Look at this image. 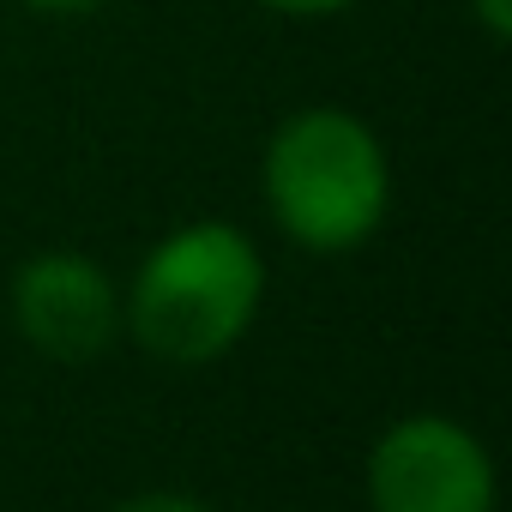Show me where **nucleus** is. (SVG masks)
<instances>
[{"mask_svg": "<svg viewBox=\"0 0 512 512\" xmlns=\"http://www.w3.org/2000/svg\"><path fill=\"white\" fill-rule=\"evenodd\" d=\"M266 302V260L235 223H181L163 235L121 302L133 338L181 368L217 362L241 344Z\"/></svg>", "mask_w": 512, "mask_h": 512, "instance_id": "nucleus-1", "label": "nucleus"}, {"mask_svg": "<svg viewBox=\"0 0 512 512\" xmlns=\"http://www.w3.org/2000/svg\"><path fill=\"white\" fill-rule=\"evenodd\" d=\"M266 205L296 247L350 253L386 223V145L350 109H302L266 145Z\"/></svg>", "mask_w": 512, "mask_h": 512, "instance_id": "nucleus-2", "label": "nucleus"}, {"mask_svg": "<svg viewBox=\"0 0 512 512\" xmlns=\"http://www.w3.org/2000/svg\"><path fill=\"white\" fill-rule=\"evenodd\" d=\"M374 512H494V458L452 416H404L368 452Z\"/></svg>", "mask_w": 512, "mask_h": 512, "instance_id": "nucleus-3", "label": "nucleus"}, {"mask_svg": "<svg viewBox=\"0 0 512 512\" xmlns=\"http://www.w3.org/2000/svg\"><path fill=\"white\" fill-rule=\"evenodd\" d=\"M13 326L55 362H91L121 332V290L85 253H37L13 272Z\"/></svg>", "mask_w": 512, "mask_h": 512, "instance_id": "nucleus-4", "label": "nucleus"}, {"mask_svg": "<svg viewBox=\"0 0 512 512\" xmlns=\"http://www.w3.org/2000/svg\"><path fill=\"white\" fill-rule=\"evenodd\" d=\"M115 512H211V506H205V500H193V494H175V488H145V494L121 500Z\"/></svg>", "mask_w": 512, "mask_h": 512, "instance_id": "nucleus-5", "label": "nucleus"}, {"mask_svg": "<svg viewBox=\"0 0 512 512\" xmlns=\"http://www.w3.org/2000/svg\"><path fill=\"white\" fill-rule=\"evenodd\" d=\"M272 13H290V19H320V13H344L350 0H260Z\"/></svg>", "mask_w": 512, "mask_h": 512, "instance_id": "nucleus-6", "label": "nucleus"}, {"mask_svg": "<svg viewBox=\"0 0 512 512\" xmlns=\"http://www.w3.org/2000/svg\"><path fill=\"white\" fill-rule=\"evenodd\" d=\"M476 19L488 25V37H506L512 31V0H476Z\"/></svg>", "mask_w": 512, "mask_h": 512, "instance_id": "nucleus-7", "label": "nucleus"}, {"mask_svg": "<svg viewBox=\"0 0 512 512\" xmlns=\"http://www.w3.org/2000/svg\"><path fill=\"white\" fill-rule=\"evenodd\" d=\"M25 7H37V13H91L103 0H25Z\"/></svg>", "mask_w": 512, "mask_h": 512, "instance_id": "nucleus-8", "label": "nucleus"}]
</instances>
